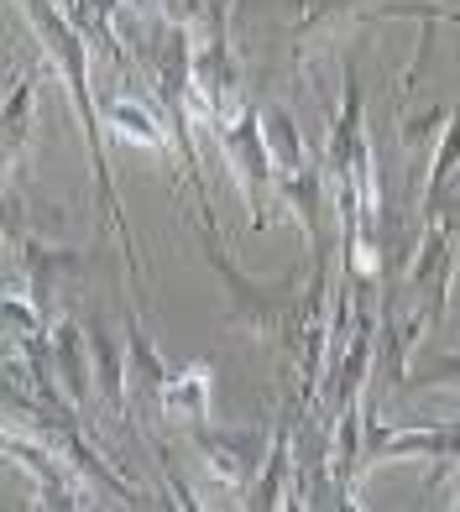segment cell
<instances>
[{
    "mask_svg": "<svg viewBox=\"0 0 460 512\" xmlns=\"http://www.w3.org/2000/svg\"><path fill=\"white\" fill-rule=\"evenodd\" d=\"M105 121L115 126V136H126L136 147H152V152H163L168 131H173V121H163V115L136 95H105Z\"/></svg>",
    "mask_w": 460,
    "mask_h": 512,
    "instance_id": "cell-8",
    "label": "cell"
},
{
    "mask_svg": "<svg viewBox=\"0 0 460 512\" xmlns=\"http://www.w3.org/2000/svg\"><path fill=\"white\" fill-rule=\"evenodd\" d=\"M126 351H131V377H136V387L147 392V398L157 403V392H163V382H168V366H163V356L152 351V340H147V330H142V314H126Z\"/></svg>",
    "mask_w": 460,
    "mask_h": 512,
    "instance_id": "cell-11",
    "label": "cell"
},
{
    "mask_svg": "<svg viewBox=\"0 0 460 512\" xmlns=\"http://www.w3.org/2000/svg\"><path fill=\"white\" fill-rule=\"evenodd\" d=\"M220 147L230 157V173H236V183L251 199V220L267 225V194L278 189V162H272L267 136H262V110H241V121L220 131Z\"/></svg>",
    "mask_w": 460,
    "mask_h": 512,
    "instance_id": "cell-3",
    "label": "cell"
},
{
    "mask_svg": "<svg viewBox=\"0 0 460 512\" xmlns=\"http://www.w3.org/2000/svg\"><path fill=\"white\" fill-rule=\"evenodd\" d=\"M262 136H267V152L278 162V178L309 168V152H304V136H298V121L288 105H267L262 110Z\"/></svg>",
    "mask_w": 460,
    "mask_h": 512,
    "instance_id": "cell-10",
    "label": "cell"
},
{
    "mask_svg": "<svg viewBox=\"0 0 460 512\" xmlns=\"http://www.w3.org/2000/svg\"><path fill=\"white\" fill-rule=\"evenodd\" d=\"M455 507H460V497H455Z\"/></svg>",
    "mask_w": 460,
    "mask_h": 512,
    "instance_id": "cell-16",
    "label": "cell"
},
{
    "mask_svg": "<svg viewBox=\"0 0 460 512\" xmlns=\"http://www.w3.org/2000/svg\"><path fill=\"white\" fill-rule=\"evenodd\" d=\"M194 450H199V460L210 465V476L220 481V486H230V492H251V471L262 465V455H267V445L272 439L262 434V429H199L194 424Z\"/></svg>",
    "mask_w": 460,
    "mask_h": 512,
    "instance_id": "cell-4",
    "label": "cell"
},
{
    "mask_svg": "<svg viewBox=\"0 0 460 512\" xmlns=\"http://www.w3.org/2000/svg\"><path fill=\"white\" fill-rule=\"evenodd\" d=\"M84 272V246H48V241H21V277H27V298L37 314H53L58 288L79 283Z\"/></svg>",
    "mask_w": 460,
    "mask_h": 512,
    "instance_id": "cell-5",
    "label": "cell"
},
{
    "mask_svg": "<svg viewBox=\"0 0 460 512\" xmlns=\"http://www.w3.org/2000/svg\"><path fill=\"white\" fill-rule=\"evenodd\" d=\"M288 460H293V445H288V429L278 434V445H272V465L262 471V481L251 486V507H278L283 492H288Z\"/></svg>",
    "mask_w": 460,
    "mask_h": 512,
    "instance_id": "cell-13",
    "label": "cell"
},
{
    "mask_svg": "<svg viewBox=\"0 0 460 512\" xmlns=\"http://www.w3.org/2000/svg\"><path fill=\"white\" fill-rule=\"evenodd\" d=\"M21 6L32 11V27L42 32L48 53L58 58L63 79H68V95H74L79 126H84V142H89V162H95V183H100V194H105V209H110L115 236H121L126 272H131V283H136V277H142V267H136V246H131V230H126V215H121V199H115V183H110V162H105V142H100V110H95V95H89V53H84V37L68 27V21L48 6V0H21Z\"/></svg>",
    "mask_w": 460,
    "mask_h": 512,
    "instance_id": "cell-2",
    "label": "cell"
},
{
    "mask_svg": "<svg viewBox=\"0 0 460 512\" xmlns=\"http://www.w3.org/2000/svg\"><path fill=\"white\" fill-rule=\"evenodd\" d=\"M32 115H37V84L16 79L6 89V162H11V168H16L21 147H27V136H32Z\"/></svg>",
    "mask_w": 460,
    "mask_h": 512,
    "instance_id": "cell-12",
    "label": "cell"
},
{
    "mask_svg": "<svg viewBox=\"0 0 460 512\" xmlns=\"http://www.w3.org/2000/svg\"><path fill=\"white\" fill-rule=\"evenodd\" d=\"M157 408H163L173 424H204L210 418V366H183L168 371L163 392H157Z\"/></svg>",
    "mask_w": 460,
    "mask_h": 512,
    "instance_id": "cell-7",
    "label": "cell"
},
{
    "mask_svg": "<svg viewBox=\"0 0 460 512\" xmlns=\"http://www.w3.org/2000/svg\"><path fill=\"white\" fill-rule=\"evenodd\" d=\"M89 351H95V387L100 398L110 403L115 418H126V382H131V351H121V340L105 335V319H89Z\"/></svg>",
    "mask_w": 460,
    "mask_h": 512,
    "instance_id": "cell-9",
    "label": "cell"
},
{
    "mask_svg": "<svg viewBox=\"0 0 460 512\" xmlns=\"http://www.w3.org/2000/svg\"><path fill=\"white\" fill-rule=\"evenodd\" d=\"M293 6L304 11V32H309V27H319V21H330V16H340V11L361 6V0H293Z\"/></svg>",
    "mask_w": 460,
    "mask_h": 512,
    "instance_id": "cell-15",
    "label": "cell"
},
{
    "mask_svg": "<svg viewBox=\"0 0 460 512\" xmlns=\"http://www.w3.org/2000/svg\"><path fill=\"white\" fill-rule=\"evenodd\" d=\"M48 356L58 371V387L68 408H84L89 403V387H95V351H89V330H79L74 319H53L48 324Z\"/></svg>",
    "mask_w": 460,
    "mask_h": 512,
    "instance_id": "cell-6",
    "label": "cell"
},
{
    "mask_svg": "<svg viewBox=\"0 0 460 512\" xmlns=\"http://www.w3.org/2000/svg\"><path fill=\"white\" fill-rule=\"evenodd\" d=\"M199 251L210 272L225 283V324L241 335H262V340H283L288 351L298 356V345H304V319H309V288H298V277H278V283H267V277H251L241 272L236 262L225 256L220 246V225H215V209L204 204L199 215Z\"/></svg>",
    "mask_w": 460,
    "mask_h": 512,
    "instance_id": "cell-1",
    "label": "cell"
},
{
    "mask_svg": "<svg viewBox=\"0 0 460 512\" xmlns=\"http://www.w3.org/2000/svg\"><path fill=\"white\" fill-rule=\"evenodd\" d=\"M424 387H460V351L434 356L413 371V377H403V392H424Z\"/></svg>",
    "mask_w": 460,
    "mask_h": 512,
    "instance_id": "cell-14",
    "label": "cell"
}]
</instances>
